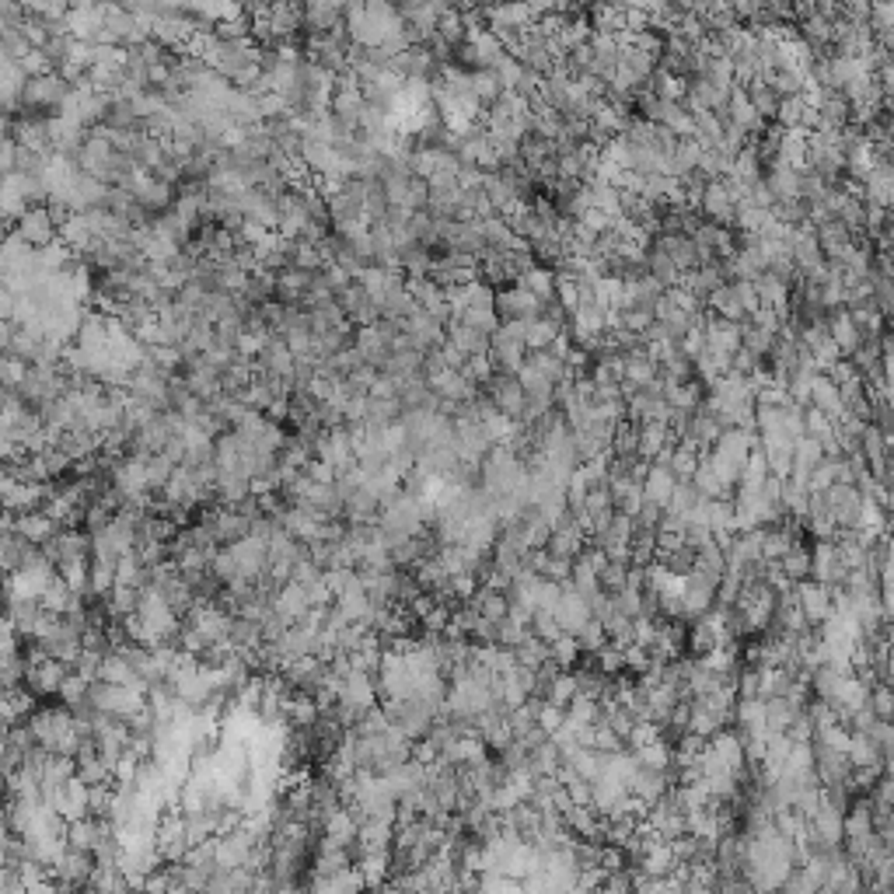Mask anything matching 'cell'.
Masks as SVG:
<instances>
[{
    "label": "cell",
    "mask_w": 894,
    "mask_h": 894,
    "mask_svg": "<svg viewBox=\"0 0 894 894\" xmlns=\"http://www.w3.org/2000/svg\"><path fill=\"white\" fill-rule=\"evenodd\" d=\"M60 224L63 217L42 200V203H28V207L21 210L18 217L11 221V231L18 234L25 245H32V249H49V245L60 241Z\"/></svg>",
    "instance_id": "cell-1"
},
{
    "label": "cell",
    "mask_w": 894,
    "mask_h": 894,
    "mask_svg": "<svg viewBox=\"0 0 894 894\" xmlns=\"http://www.w3.org/2000/svg\"><path fill=\"white\" fill-rule=\"evenodd\" d=\"M21 657H25V688H28L36 699H49V695L60 692L70 664H63L57 657H46V653L36 650V646H32L28 653H21Z\"/></svg>",
    "instance_id": "cell-2"
},
{
    "label": "cell",
    "mask_w": 894,
    "mask_h": 894,
    "mask_svg": "<svg viewBox=\"0 0 894 894\" xmlns=\"http://www.w3.org/2000/svg\"><path fill=\"white\" fill-rule=\"evenodd\" d=\"M482 388H486V398L493 402V409H499L503 416L510 419H520V413H524V388H520L518 377L493 371V377Z\"/></svg>",
    "instance_id": "cell-3"
},
{
    "label": "cell",
    "mask_w": 894,
    "mask_h": 894,
    "mask_svg": "<svg viewBox=\"0 0 894 894\" xmlns=\"http://www.w3.org/2000/svg\"><path fill=\"white\" fill-rule=\"evenodd\" d=\"M793 598H796V604L804 608V615H807V622L811 625H821L835 611L828 583H817V581H811V577L793 583Z\"/></svg>",
    "instance_id": "cell-4"
},
{
    "label": "cell",
    "mask_w": 894,
    "mask_h": 894,
    "mask_svg": "<svg viewBox=\"0 0 894 894\" xmlns=\"http://www.w3.org/2000/svg\"><path fill=\"white\" fill-rule=\"evenodd\" d=\"M556 622H560L562 632H570V636H577L583 629V622L591 619V604L583 598L581 591H573V583L562 581V594H560V604H556Z\"/></svg>",
    "instance_id": "cell-5"
},
{
    "label": "cell",
    "mask_w": 894,
    "mask_h": 894,
    "mask_svg": "<svg viewBox=\"0 0 894 894\" xmlns=\"http://www.w3.org/2000/svg\"><path fill=\"white\" fill-rule=\"evenodd\" d=\"M859 489L856 486H846V482H832L828 489H825V507H828V514L838 528H853L856 520V510H859Z\"/></svg>",
    "instance_id": "cell-6"
},
{
    "label": "cell",
    "mask_w": 894,
    "mask_h": 894,
    "mask_svg": "<svg viewBox=\"0 0 894 894\" xmlns=\"http://www.w3.org/2000/svg\"><path fill=\"white\" fill-rule=\"evenodd\" d=\"M846 566L838 562V549L832 539H817L811 549V581L817 583H842Z\"/></svg>",
    "instance_id": "cell-7"
},
{
    "label": "cell",
    "mask_w": 894,
    "mask_h": 894,
    "mask_svg": "<svg viewBox=\"0 0 894 894\" xmlns=\"http://www.w3.org/2000/svg\"><path fill=\"white\" fill-rule=\"evenodd\" d=\"M674 482H678V478L671 476V468H661V465L650 461V465H646V476H643V499L657 503V507H667V497H671Z\"/></svg>",
    "instance_id": "cell-8"
},
{
    "label": "cell",
    "mask_w": 894,
    "mask_h": 894,
    "mask_svg": "<svg viewBox=\"0 0 894 894\" xmlns=\"http://www.w3.org/2000/svg\"><path fill=\"white\" fill-rule=\"evenodd\" d=\"M779 570H783L793 583L807 581V577H811V549H807L804 541H793L790 549L779 556Z\"/></svg>",
    "instance_id": "cell-9"
},
{
    "label": "cell",
    "mask_w": 894,
    "mask_h": 894,
    "mask_svg": "<svg viewBox=\"0 0 894 894\" xmlns=\"http://www.w3.org/2000/svg\"><path fill=\"white\" fill-rule=\"evenodd\" d=\"M632 755H636V762H640L643 769H657V772L671 769V741H664V737L646 741V745H640Z\"/></svg>",
    "instance_id": "cell-10"
},
{
    "label": "cell",
    "mask_w": 894,
    "mask_h": 894,
    "mask_svg": "<svg viewBox=\"0 0 894 894\" xmlns=\"http://www.w3.org/2000/svg\"><path fill=\"white\" fill-rule=\"evenodd\" d=\"M570 583H573V591H581L583 598H591V594H598V591H601L598 570L583 560V556H573V566H570Z\"/></svg>",
    "instance_id": "cell-11"
},
{
    "label": "cell",
    "mask_w": 894,
    "mask_h": 894,
    "mask_svg": "<svg viewBox=\"0 0 894 894\" xmlns=\"http://www.w3.org/2000/svg\"><path fill=\"white\" fill-rule=\"evenodd\" d=\"M514 657H518V664H524V667H539L541 661H549V643L545 640H539L531 629L520 636V643L514 646Z\"/></svg>",
    "instance_id": "cell-12"
},
{
    "label": "cell",
    "mask_w": 894,
    "mask_h": 894,
    "mask_svg": "<svg viewBox=\"0 0 894 894\" xmlns=\"http://www.w3.org/2000/svg\"><path fill=\"white\" fill-rule=\"evenodd\" d=\"M699 499H703V497H699V489H695L692 482H674V489H671V497H667L664 514H674V518L685 520L688 510H692Z\"/></svg>",
    "instance_id": "cell-13"
},
{
    "label": "cell",
    "mask_w": 894,
    "mask_h": 894,
    "mask_svg": "<svg viewBox=\"0 0 894 894\" xmlns=\"http://www.w3.org/2000/svg\"><path fill=\"white\" fill-rule=\"evenodd\" d=\"M577 695V682H573V671H566V667H560L556 671V678L549 682V688H545V699L552 703V706H560V709H566V703Z\"/></svg>",
    "instance_id": "cell-14"
},
{
    "label": "cell",
    "mask_w": 894,
    "mask_h": 894,
    "mask_svg": "<svg viewBox=\"0 0 894 894\" xmlns=\"http://www.w3.org/2000/svg\"><path fill=\"white\" fill-rule=\"evenodd\" d=\"M667 468H671V476L678 478V482H692V472L699 468V451H692L685 444H674Z\"/></svg>",
    "instance_id": "cell-15"
},
{
    "label": "cell",
    "mask_w": 894,
    "mask_h": 894,
    "mask_svg": "<svg viewBox=\"0 0 894 894\" xmlns=\"http://www.w3.org/2000/svg\"><path fill=\"white\" fill-rule=\"evenodd\" d=\"M804 713V709H800ZM793 716H796V709L783 699V695H769L766 699V730H786Z\"/></svg>",
    "instance_id": "cell-16"
},
{
    "label": "cell",
    "mask_w": 894,
    "mask_h": 894,
    "mask_svg": "<svg viewBox=\"0 0 894 894\" xmlns=\"http://www.w3.org/2000/svg\"><path fill=\"white\" fill-rule=\"evenodd\" d=\"M549 657L556 661L560 667H573L581 661V646H577V636H570V632H560L552 643H549Z\"/></svg>",
    "instance_id": "cell-17"
},
{
    "label": "cell",
    "mask_w": 894,
    "mask_h": 894,
    "mask_svg": "<svg viewBox=\"0 0 894 894\" xmlns=\"http://www.w3.org/2000/svg\"><path fill=\"white\" fill-rule=\"evenodd\" d=\"M604 643H608V632H604V625L591 615V619L583 622L581 632H577V646H581V653H598Z\"/></svg>",
    "instance_id": "cell-18"
},
{
    "label": "cell",
    "mask_w": 894,
    "mask_h": 894,
    "mask_svg": "<svg viewBox=\"0 0 894 894\" xmlns=\"http://www.w3.org/2000/svg\"><path fill=\"white\" fill-rule=\"evenodd\" d=\"M867 706L874 709V716H877V720H891V713H894L891 685H884V682H877V685H870V695H867Z\"/></svg>",
    "instance_id": "cell-19"
},
{
    "label": "cell",
    "mask_w": 894,
    "mask_h": 894,
    "mask_svg": "<svg viewBox=\"0 0 894 894\" xmlns=\"http://www.w3.org/2000/svg\"><path fill=\"white\" fill-rule=\"evenodd\" d=\"M653 560L661 562V566H667L671 573H682V577H685L688 570L695 566V549L682 545V549H674V552H664V556H653Z\"/></svg>",
    "instance_id": "cell-20"
},
{
    "label": "cell",
    "mask_w": 894,
    "mask_h": 894,
    "mask_svg": "<svg viewBox=\"0 0 894 894\" xmlns=\"http://www.w3.org/2000/svg\"><path fill=\"white\" fill-rule=\"evenodd\" d=\"M591 748L594 751H604V755H611V751H622L625 748V741L615 734V730L608 727V724H594V730H591Z\"/></svg>",
    "instance_id": "cell-21"
},
{
    "label": "cell",
    "mask_w": 894,
    "mask_h": 894,
    "mask_svg": "<svg viewBox=\"0 0 894 894\" xmlns=\"http://www.w3.org/2000/svg\"><path fill=\"white\" fill-rule=\"evenodd\" d=\"M528 629H531L539 640H545V643H552V640L562 632L560 622H556V615H552V611H539V608L531 611V625H528Z\"/></svg>",
    "instance_id": "cell-22"
},
{
    "label": "cell",
    "mask_w": 894,
    "mask_h": 894,
    "mask_svg": "<svg viewBox=\"0 0 894 894\" xmlns=\"http://www.w3.org/2000/svg\"><path fill=\"white\" fill-rule=\"evenodd\" d=\"M562 716H566V713H562L560 706H552L549 699H539V706H535V724H539V727L545 730L549 737H552V734L562 727Z\"/></svg>",
    "instance_id": "cell-23"
},
{
    "label": "cell",
    "mask_w": 894,
    "mask_h": 894,
    "mask_svg": "<svg viewBox=\"0 0 894 894\" xmlns=\"http://www.w3.org/2000/svg\"><path fill=\"white\" fill-rule=\"evenodd\" d=\"M611 598H615V608L625 611L629 619H636L643 611V591H636V587H619Z\"/></svg>",
    "instance_id": "cell-24"
},
{
    "label": "cell",
    "mask_w": 894,
    "mask_h": 894,
    "mask_svg": "<svg viewBox=\"0 0 894 894\" xmlns=\"http://www.w3.org/2000/svg\"><path fill=\"white\" fill-rule=\"evenodd\" d=\"M625 566H629V562H619V560L604 562V570L598 573V581H601V587L608 591V594H615V591L625 583Z\"/></svg>",
    "instance_id": "cell-25"
},
{
    "label": "cell",
    "mask_w": 894,
    "mask_h": 894,
    "mask_svg": "<svg viewBox=\"0 0 894 894\" xmlns=\"http://www.w3.org/2000/svg\"><path fill=\"white\" fill-rule=\"evenodd\" d=\"M685 730H692V734H699V737H706V741H709V737L720 730V724H716V716H709L706 709L692 706V716H688Z\"/></svg>",
    "instance_id": "cell-26"
},
{
    "label": "cell",
    "mask_w": 894,
    "mask_h": 894,
    "mask_svg": "<svg viewBox=\"0 0 894 894\" xmlns=\"http://www.w3.org/2000/svg\"><path fill=\"white\" fill-rule=\"evenodd\" d=\"M870 741L877 745V751L880 755H888L891 758V751H894V730H891V720H877L874 727H870V734H867Z\"/></svg>",
    "instance_id": "cell-27"
},
{
    "label": "cell",
    "mask_w": 894,
    "mask_h": 894,
    "mask_svg": "<svg viewBox=\"0 0 894 894\" xmlns=\"http://www.w3.org/2000/svg\"><path fill=\"white\" fill-rule=\"evenodd\" d=\"M562 790H566V796H570L573 804H591V779H583V776H573Z\"/></svg>",
    "instance_id": "cell-28"
},
{
    "label": "cell",
    "mask_w": 894,
    "mask_h": 894,
    "mask_svg": "<svg viewBox=\"0 0 894 894\" xmlns=\"http://www.w3.org/2000/svg\"><path fill=\"white\" fill-rule=\"evenodd\" d=\"M570 566H573V560H556V556H549V562H545V573L541 577H549V581H570Z\"/></svg>",
    "instance_id": "cell-29"
},
{
    "label": "cell",
    "mask_w": 894,
    "mask_h": 894,
    "mask_svg": "<svg viewBox=\"0 0 894 894\" xmlns=\"http://www.w3.org/2000/svg\"><path fill=\"white\" fill-rule=\"evenodd\" d=\"M664 518V507H657V503H650L643 499V507H640V514H636V524H643V528H657V520Z\"/></svg>",
    "instance_id": "cell-30"
}]
</instances>
